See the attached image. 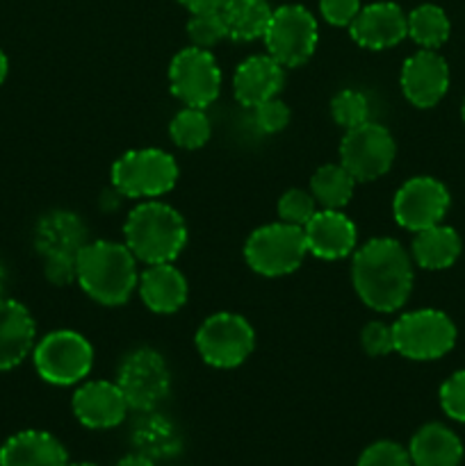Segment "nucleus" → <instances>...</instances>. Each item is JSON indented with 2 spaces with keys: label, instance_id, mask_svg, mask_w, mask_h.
Instances as JSON below:
<instances>
[{
  "label": "nucleus",
  "instance_id": "f257e3e1",
  "mask_svg": "<svg viewBox=\"0 0 465 466\" xmlns=\"http://www.w3.org/2000/svg\"><path fill=\"white\" fill-rule=\"evenodd\" d=\"M351 280L358 299L377 312L404 308L413 291V258L390 237H377L356 250Z\"/></svg>",
  "mask_w": 465,
  "mask_h": 466
},
{
  "label": "nucleus",
  "instance_id": "f03ea898",
  "mask_svg": "<svg viewBox=\"0 0 465 466\" xmlns=\"http://www.w3.org/2000/svg\"><path fill=\"white\" fill-rule=\"evenodd\" d=\"M137 282V258L126 244L87 241L78 255V285L96 303L108 308L128 303Z\"/></svg>",
  "mask_w": 465,
  "mask_h": 466
},
{
  "label": "nucleus",
  "instance_id": "7ed1b4c3",
  "mask_svg": "<svg viewBox=\"0 0 465 466\" xmlns=\"http://www.w3.org/2000/svg\"><path fill=\"white\" fill-rule=\"evenodd\" d=\"M123 239L137 262L169 264L185 248L187 223L176 208L150 198L128 214Z\"/></svg>",
  "mask_w": 465,
  "mask_h": 466
},
{
  "label": "nucleus",
  "instance_id": "20e7f679",
  "mask_svg": "<svg viewBox=\"0 0 465 466\" xmlns=\"http://www.w3.org/2000/svg\"><path fill=\"white\" fill-rule=\"evenodd\" d=\"M32 244L44 259V273L53 285L78 280V255L87 246V226L76 212L53 209L36 221Z\"/></svg>",
  "mask_w": 465,
  "mask_h": 466
},
{
  "label": "nucleus",
  "instance_id": "39448f33",
  "mask_svg": "<svg viewBox=\"0 0 465 466\" xmlns=\"http://www.w3.org/2000/svg\"><path fill=\"white\" fill-rule=\"evenodd\" d=\"M176 182L178 164L167 150H130L112 164L114 191L126 198H158L169 194Z\"/></svg>",
  "mask_w": 465,
  "mask_h": 466
},
{
  "label": "nucleus",
  "instance_id": "423d86ee",
  "mask_svg": "<svg viewBox=\"0 0 465 466\" xmlns=\"http://www.w3.org/2000/svg\"><path fill=\"white\" fill-rule=\"evenodd\" d=\"M308 255L304 228L285 221L269 223L251 232L244 244V259L255 273L278 278L294 273Z\"/></svg>",
  "mask_w": 465,
  "mask_h": 466
},
{
  "label": "nucleus",
  "instance_id": "0eeeda50",
  "mask_svg": "<svg viewBox=\"0 0 465 466\" xmlns=\"http://www.w3.org/2000/svg\"><path fill=\"white\" fill-rule=\"evenodd\" d=\"M32 362L41 380L68 387L89 376L94 367V349L80 332L55 330L36 341Z\"/></svg>",
  "mask_w": 465,
  "mask_h": 466
},
{
  "label": "nucleus",
  "instance_id": "6e6552de",
  "mask_svg": "<svg viewBox=\"0 0 465 466\" xmlns=\"http://www.w3.org/2000/svg\"><path fill=\"white\" fill-rule=\"evenodd\" d=\"M395 350L408 360H440L456 344V326L440 309H415L392 323Z\"/></svg>",
  "mask_w": 465,
  "mask_h": 466
},
{
  "label": "nucleus",
  "instance_id": "1a4fd4ad",
  "mask_svg": "<svg viewBox=\"0 0 465 466\" xmlns=\"http://www.w3.org/2000/svg\"><path fill=\"white\" fill-rule=\"evenodd\" d=\"M117 385L128 408L140 414L150 412L171 391V373L158 350L135 349L121 360Z\"/></svg>",
  "mask_w": 465,
  "mask_h": 466
},
{
  "label": "nucleus",
  "instance_id": "9d476101",
  "mask_svg": "<svg viewBox=\"0 0 465 466\" xmlns=\"http://www.w3.org/2000/svg\"><path fill=\"white\" fill-rule=\"evenodd\" d=\"M263 39L267 46V55H272L281 66L294 68L313 57L317 48L319 27L305 7L283 5L274 9Z\"/></svg>",
  "mask_w": 465,
  "mask_h": 466
},
{
  "label": "nucleus",
  "instance_id": "9b49d317",
  "mask_svg": "<svg viewBox=\"0 0 465 466\" xmlns=\"http://www.w3.org/2000/svg\"><path fill=\"white\" fill-rule=\"evenodd\" d=\"M194 341L205 364L214 369H235L253 353L255 332L240 314L219 312L201 323Z\"/></svg>",
  "mask_w": 465,
  "mask_h": 466
},
{
  "label": "nucleus",
  "instance_id": "f8f14e48",
  "mask_svg": "<svg viewBox=\"0 0 465 466\" xmlns=\"http://www.w3.org/2000/svg\"><path fill=\"white\" fill-rule=\"evenodd\" d=\"M169 85L185 107L205 109L222 91V68L210 50L190 46L169 64Z\"/></svg>",
  "mask_w": 465,
  "mask_h": 466
},
{
  "label": "nucleus",
  "instance_id": "ddd939ff",
  "mask_svg": "<svg viewBox=\"0 0 465 466\" xmlns=\"http://www.w3.org/2000/svg\"><path fill=\"white\" fill-rule=\"evenodd\" d=\"M395 155L397 144L390 130L372 121L346 130L340 144V164L356 182H372L386 176L395 162Z\"/></svg>",
  "mask_w": 465,
  "mask_h": 466
},
{
  "label": "nucleus",
  "instance_id": "4468645a",
  "mask_svg": "<svg viewBox=\"0 0 465 466\" xmlns=\"http://www.w3.org/2000/svg\"><path fill=\"white\" fill-rule=\"evenodd\" d=\"M451 196L440 180L418 176L406 180L392 200V214L401 228L410 232L438 226L450 209Z\"/></svg>",
  "mask_w": 465,
  "mask_h": 466
},
{
  "label": "nucleus",
  "instance_id": "2eb2a0df",
  "mask_svg": "<svg viewBox=\"0 0 465 466\" xmlns=\"http://www.w3.org/2000/svg\"><path fill=\"white\" fill-rule=\"evenodd\" d=\"M401 91L419 109L436 107L450 89V66L436 50H418L401 66Z\"/></svg>",
  "mask_w": 465,
  "mask_h": 466
},
{
  "label": "nucleus",
  "instance_id": "dca6fc26",
  "mask_svg": "<svg viewBox=\"0 0 465 466\" xmlns=\"http://www.w3.org/2000/svg\"><path fill=\"white\" fill-rule=\"evenodd\" d=\"M349 35L360 48H392L408 36V14H404L397 3H372L360 7L358 16L351 21Z\"/></svg>",
  "mask_w": 465,
  "mask_h": 466
},
{
  "label": "nucleus",
  "instance_id": "f3484780",
  "mask_svg": "<svg viewBox=\"0 0 465 466\" xmlns=\"http://www.w3.org/2000/svg\"><path fill=\"white\" fill-rule=\"evenodd\" d=\"M71 408L78 421L85 428H91V431L117 428L119 423H123L128 410H130L117 382L105 380L85 382L73 394Z\"/></svg>",
  "mask_w": 465,
  "mask_h": 466
},
{
  "label": "nucleus",
  "instance_id": "a211bd4d",
  "mask_svg": "<svg viewBox=\"0 0 465 466\" xmlns=\"http://www.w3.org/2000/svg\"><path fill=\"white\" fill-rule=\"evenodd\" d=\"M308 253L319 259H342L356 248L358 230L342 209H317L304 226Z\"/></svg>",
  "mask_w": 465,
  "mask_h": 466
},
{
  "label": "nucleus",
  "instance_id": "6ab92c4d",
  "mask_svg": "<svg viewBox=\"0 0 465 466\" xmlns=\"http://www.w3.org/2000/svg\"><path fill=\"white\" fill-rule=\"evenodd\" d=\"M283 85H285V66H281L272 55L246 57L232 77L235 98L244 107H258L264 100L276 98Z\"/></svg>",
  "mask_w": 465,
  "mask_h": 466
},
{
  "label": "nucleus",
  "instance_id": "aec40b11",
  "mask_svg": "<svg viewBox=\"0 0 465 466\" xmlns=\"http://www.w3.org/2000/svg\"><path fill=\"white\" fill-rule=\"evenodd\" d=\"M36 326L23 303L0 299V371L18 367L35 350Z\"/></svg>",
  "mask_w": 465,
  "mask_h": 466
},
{
  "label": "nucleus",
  "instance_id": "412c9836",
  "mask_svg": "<svg viewBox=\"0 0 465 466\" xmlns=\"http://www.w3.org/2000/svg\"><path fill=\"white\" fill-rule=\"evenodd\" d=\"M0 466H68V453L50 432L23 431L0 446Z\"/></svg>",
  "mask_w": 465,
  "mask_h": 466
},
{
  "label": "nucleus",
  "instance_id": "4be33fe9",
  "mask_svg": "<svg viewBox=\"0 0 465 466\" xmlns=\"http://www.w3.org/2000/svg\"><path fill=\"white\" fill-rule=\"evenodd\" d=\"M141 300L155 314H173L185 305L187 280L171 262L150 264L137 282Z\"/></svg>",
  "mask_w": 465,
  "mask_h": 466
},
{
  "label": "nucleus",
  "instance_id": "5701e85b",
  "mask_svg": "<svg viewBox=\"0 0 465 466\" xmlns=\"http://www.w3.org/2000/svg\"><path fill=\"white\" fill-rule=\"evenodd\" d=\"M408 455L413 466H460L463 441L451 428L442 423H427L410 440Z\"/></svg>",
  "mask_w": 465,
  "mask_h": 466
},
{
  "label": "nucleus",
  "instance_id": "b1692460",
  "mask_svg": "<svg viewBox=\"0 0 465 466\" xmlns=\"http://www.w3.org/2000/svg\"><path fill=\"white\" fill-rule=\"evenodd\" d=\"M130 440L137 453L149 455L155 462L158 460H171L182 453L181 431H178L171 419L155 412V410L141 412V417L132 426Z\"/></svg>",
  "mask_w": 465,
  "mask_h": 466
},
{
  "label": "nucleus",
  "instance_id": "393cba45",
  "mask_svg": "<svg viewBox=\"0 0 465 466\" xmlns=\"http://www.w3.org/2000/svg\"><path fill=\"white\" fill-rule=\"evenodd\" d=\"M460 248H463V244H460L459 232L454 228L438 223L427 230L415 232L410 258L418 267L429 268V271H442L459 259Z\"/></svg>",
  "mask_w": 465,
  "mask_h": 466
},
{
  "label": "nucleus",
  "instance_id": "a878e982",
  "mask_svg": "<svg viewBox=\"0 0 465 466\" xmlns=\"http://www.w3.org/2000/svg\"><path fill=\"white\" fill-rule=\"evenodd\" d=\"M272 14L274 9L267 0H226L222 16L226 23L228 39L240 41V44L263 39Z\"/></svg>",
  "mask_w": 465,
  "mask_h": 466
},
{
  "label": "nucleus",
  "instance_id": "bb28decb",
  "mask_svg": "<svg viewBox=\"0 0 465 466\" xmlns=\"http://www.w3.org/2000/svg\"><path fill=\"white\" fill-rule=\"evenodd\" d=\"M356 180L342 164H324L310 177V194L322 209H342L354 196Z\"/></svg>",
  "mask_w": 465,
  "mask_h": 466
},
{
  "label": "nucleus",
  "instance_id": "cd10ccee",
  "mask_svg": "<svg viewBox=\"0 0 465 466\" xmlns=\"http://www.w3.org/2000/svg\"><path fill=\"white\" fill-rule=\"evenodd\" d=\"M450 18L438 5H419L408 14V36L424 50H436L450 39Z\"/></svg>",
  "mask_w": 465,
  "mask_h": 466
},
{
  "label": "nucleus",
  "instance_id": "c85d7f7f",
  "mask_svg": "<svg viewBox=\"0 0 465 466\" xmlns=\"http://www.w3.org/2000/svg\"><path fill=\"white\" fill-rule=\"evenodd\" d=\"M169 135H171L173 144L181 146L185 150L203 148L212 135V126L201 107H182L176 116L169 123Z\"/></svg>",
  "mask_w": 465,
  "mask_h": 466
},
{
  "label": "nucleus",
  "instance_id": "c756f323",
  "mask_svg": "<svg viewBox=\"0 0 465 466\" xmlns=\"http://www.w3.org/2000/svg\"><path fill=\"white\" fill-rule=\"evenodd\" d=\"M331 116L345 130L363 126L369 121V100L358 89H342L331 100Z\"/></svg>",
  "mask_w": 465,
  "mask_h": 466
},
{
  "label": "nucleus",
  "instance_id": "7c9ffc66",
  "mask_svg": "<svg viewBox=\"0 0 465 466\" xmlns=\"http://www.w3.org/2000/svg\"><path fill=\"white\" fill-rule=\"evenodd\" d=\"M187 36H190L191 46L203 50L214 48V46L222 44L223 39H228V30L226 23H223L222 9L191 14L190 23H187Z\"/></svg>",
  "mask_w": 465,
  "mask_h": 466
},
{
  "label": "nucleus",
  "instance_id": "2f4dec72",
  "mask_svg": "<svg viewBox=\"0 0 465 466\" xmlns=\"http://www.w3.org/2000/svg\"><path fill=\"white\" fill-rule=\"evenodd\" d=\"M315 212H317V200L310 191L287 189L278 200V217L290 226L304 228Z\"/></svg>",
  "mask_w": 465,
  "mask_h": 466
},
{
  "label": "nucleus",
  "instance_id": "473e14b6",
  "mask_svg": "<svg viewBox=\"0 0 465 466\" xmlns=\"http://www.w3.org/2000/svg\"><path fill=\"white\" fill-rule=\"evenodd\" d=\"M356 466H413V462H410L408 449L399 446L397 441L381 440L369 444L360 453Z\"/></svg>",
  "mask_w": 465,
  "mask_h": 466
},
{
  "label": "nucleus",
  "instance_id": "72a5a7b5",
  "mask_svg": "<svg viewBox=\"0 0 465 466\" xmlns=\"http://www.w3.org/2000/svg\"><path fill=\"white\" fill-rule=\"evenodd\" d=\"M440 405L454 421L465 423V371H456L442 382Z\"/></svg>",
  "mask_w": 465,
  "mask_h": 466
},
{
  "label": "nucleus",
  "instance_id": "f704fd0d",
  "mask_svg": "<svg viewBox=\"0 0 465 466\" xmlns=\"http://www.w3.org/2000/svg\"><path fill=\"white\" fill-rule=\"evenodd\" d=\"M253 118L255 127L260 132H264V135H276V132L285 130L287 123H290V107L278 98L264 100L258 107H253Z\"/></svg>",
  "mask_w": 465,
  "mask_h": 466
},
{
  "label": "nucleus",
  "instance_id": "c9c22d12",
  "mask_svg": "<svg viewBox=\"0 0 465 466\" xmlns=\"http://www.w3.org/2000/svg\"><path fill=\"white\" fill-rule=\"evenodd\" d=\"M360 344H363L365 353L372 358H386L395 350V335H392V326L383 321H369L367 326L360 330Z\"/></svg>",
  "mask_w": 465,
  "mask_h": 466
},
{
  "label": "nucleus",
  "instance_id": "e433bc0d",
  "mask_svg": "<svg viewBox=\"0 0 465 466\" xmlns=\"http://www.w3.org/2000/svg\"><path fill=\"white\" fill-rule=\"evenodd\" d=\"M319 12L324 21L336 27L351 25L360 12V0H319Z\"/></svg>",
  "mask_w": 465,
  "mask_h": 466
},
{
  "label": "nucleus",
  "instance_id": "4c0bfd02",
  "mask_svg": "<svg viewBox=\"0 0 465 466\" xmlns=\"http://www.w3.org/2000/svg\"><path fill=\"white\" fill-rule=\"evenodd\" d=\"M181 5H185L191 14L199 12H214V9H222L226 0H178Z\"/></svg>",
  "mask_w": 465,
  "mask_h": 466
},
{
  "label": "nucleus",
  "instance_id": "58836bf2",
  "mask_svg": "<svg viewBox=\"0 0 465 466\" xmlns=\"http://www.w3.org/2000/svg\"><path fill=\"white\" fill-rule=\"evenodd\" d=\"M117 466H155V460H150L149 455L144 453H128L126 458H121L117 462Z\"/></svg>",
  "mask_w": 465,
  "mask_h": 466
},
{
  "label": "nucleus",
  "instance_id": "ea45409f",
  "mask_svg": "<svg viewBox=\"0 0 465 466\" xmlns=\"http://www.w3.org/2000/svg\"><path fill=\"white\" fill-rule=\"evenodd\" d=\"M7 71H9V62H7V55L0 50V85L5 82V77H7Z\"/></svg>",
  "mask_w": 465,
  "mask_h": 466
},
{
  "label": "nucleus",
  "instance_id": "a19ab883",
  "mask_svg": "<svg viewBox=\"0 0 465 466\" xmlns=\"http://www.w3.org/2000/svg\"><path fill=\"white\" fill-rule=\"evenodd\" d=\"M7 268L0 264V299H5V289H7Z\"/></svg>",
  "mask_w": 465,
  "mask_h": 466
},
{
  "label": "nucleus",
  "instance_id": "79ce46f5",
  "mask_svg": "<svg viewBox=\"0 0 465 466\" xmlns=\"http://www.w3.org/2000/svg\"><path fill=\"white\" fill-rule=\"evenodd\" d=\"M68 466H96V464H91V462H76V464H68Z\"/></svg>",
  "mask_w": 465,
  "mask_h": 466
},
{
  "label": "nucleus",
  "instance_id": "37998d69",
  "mask_svg": "<svg viewBox=\"0 0 465 466\" xmlns=\"http://www.w3.org/2000/svg\"><path fill=\"white\" fill-rule=\"evenodd\" d=\"M460 116H463V123H465V100H463V107H460Z\"/></svg>",
  "mask_w": 465,
  "mask_h": 466
}]
</instances>
